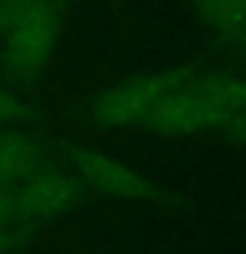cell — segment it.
<instances>
[{
  "label": "cell",
  "instance_id": "obj_7",
  "mask_svg": "<svg viewBox=\"0 0 246 254\" xmlns=\"http://www.w3.org/2000/svg\"><path fill=\"white\" fill-rule=\"evenodd\" d=\"M21 114V106L19 101L13 98L5 87H0V125H13Z\"/></svg>",
  "mask_w": 246,
  "mask_h": 254
},
{
  "label": "cell",
  "instance_id": "obj_6",
  "mask_svg": "<svg viewBox=\"0 0 246 254\" xmlns=\"http://www.w3.org/2000/svg\"><path fill=\"white\" fill-rule=\"evenodd\" d=\"M40 148L37 143L19 132L0 135V188L11 190L16 183H24L37 172Z\"/></svg>",
  "mask_w": 246,
  "mask_h": 254
},
{
  "label": "cell",
  "instance_id": "obj_1",
  "mask_svg": "<svg viewBox=\"0 0 246 254\" xmlns=\"http://www.w3.org/2000/svg\"><path fill=\"white\" fill-rule=\"evenodd\" d=\"M246 109V77L225 71H159L124 79L93 103V119L109 127H148L167 135L230 130Z\"/></svg>",
  "mask_w": 246,
  "mask_h": 254
},
{
  "label": "cell",
  "instance_id": "obj_8",
  "mask_svg": "<svg viewBox=\"0 0 246 254\" xmlns=\"http://www.w3.org/2000/svg\"><path fill=\"white\" fill-rule=\"evenodd\" d=\"M228 138H233V140H241V143H246V109L241 111V114L236 117V122L230 125V130L225 132Z\"/></svg>",
  "mask_w": 246,
  "mask_h": 254
},
{
  "label": "cell",
  "instance_id": "obj_4",
  "mask_svg": "<svg viewBox=\"0 0 246 254\" xmlns=\"http://www.w3.org/2000/svg\"><path fill=\"white\" fill-rule=\"evenodd\" d=\"M77 172L82 175L85 183H90L93 188L103 190L109 196L117 198H130V201H146L154 196L148 180L138 175L132 167L119 162L114 156L98 154V151H85L77 159Z\"/></svg>",
  "mask_w": 246,
  "mask_h": 254
},
{
  "label": "cell",
  "instance_id": "obj_2",
  "mask_svg": "<svg viewBox=\"0 0 246 254\" xmlns=\"http://www.w3.org/2000/svg\"><path fill=\"white\" fill-rule=\"evenodd\" d=\"M61 19V0H0L3 56L13 74L29 77L51 61Z\"/></svg>",
  "mask_w": 246,
  "mask_h": 254
},
{
  "label": "cell",
  "instance_id": "obj_5",
  "mask_svg": "<svg viewBox=\"0 0 246 254\" xmlns=\"http://www.w3.org/2000/svg\"><path fill=\"white\" fill-rule=\"evenodd\" d=\"M204 27L233 51H246V0H193Z\"/></svg>",
  "mask_w": 246,
  "mask_h": 254
},
{
  "label": "cell",
  "instance_id": "obj_3",
  "mask_svg": "<svg viewBox=\"0 0 246 254\" xmlns=\"http://www.w3.org/2000/svg\"><path fill=\"white\" fill-rule=\"evenodd\" d=\"M79 196L74 178L63 172H35L21 183V190L13 196L16 212L32 220H48L66 212Z\"/></svg>",
  "mask_w": 246,
  "mask_h": 254
}]
</instances>
